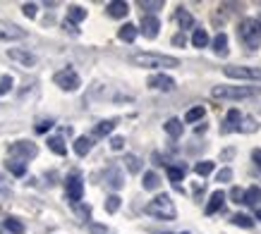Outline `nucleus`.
I'll return each instance as SVG.
<instances>
[{
  "label": "nucleus",
  "instance_id": "c756f323",
  "mask_svg": "<svg viewBox=\"0 0 261 234\" xmlns=\"http://www.w3.org/2000/svg\"><path fill=\"white\" fill-rule=\"evenodd\" d=\"M144 189H149V191H153V189H159V184H161V180H159V174L156 172H146L144 174Z\"/></svg>",
  "mask_w": 261,
  "mask_h": 234
},
{
  "label": "nucleus",
  "instance_id": "1a4fd4ad",
  "mask_svg": "<svg viewBox=\"0 0 261 234\" xmlns=\"http://www.w3.org/2000/svg\"><path fill=\"white\" fill-rule=\"evenodd\" d=\"M8 57L10 60H15V63H19L22 67H34V65L39 63V57H36V55L29 53V50H22V48H10Z\"/></svg>",
  "mask_w": 261,
  "mask_h": 234
},
{
  "label": "nucleus",
  "instance_id": "4c0bfd02",
  "mask_svg": "<svg viewBox=\"0 0 261 234\" xmlns=\"http://www.w3.org/2000/svg\"><path fill=\"white\" fill-rule=\"evenodd\" d=\"M22 10H24V15L29 17V19H34V17H36V5H34V3H24Z\"/></svg>",
  "mask_w": 261,
  "mask_h": 234
},
{
  "label": "nucleus",
  "instance_id": "473e14b6",
  "mask_svg": "<svg viewBox=\"0 0 261 234\" xmlns=\"http://www.w3.org/2000/svg\"><path fill=\"white\" fill-rule=\"evenodd\" d=\"M206 115V108H201V105H197V108H192L187 115H185V122H199L201 117Z\"/></svg>",
  "mask_w": 261,
  "mask_h": 234
},
{
  "label": "nucleus",
  "instance_id": "cd10ccee",
  "mask_svg": "<svg viewBox=\"0 0 261 234\" xmlns=\"http://www.w3.org/2000/svg\"><path fill=\"white\" fill-rule=\"evenodd\" d=\"M230 222L238 227H245V229H249V227H254V220L249 218V215H245V213H238V215H232L230 218Z\"/></svg>",
  "mask_w": 261,
  "mask_h": 234
},
{
  "label": "nucleus",
  "instance_id": "b1692460",
  "mask_svg": "<svg viewBox=\"0 0 261 234\" xmlns=\"http://www.w3.org/2000/svg\"><path fill=\"white\" fill-rule=\"evenodd\" d=\"M177 24H180V29H192V26H194V17L185 8H180L177 10Z\"/></svg>",
  "mask_w": 261,
  "mask_h": 234
},
{
  "label": "nucleus",
  "instance_id": "0eeeda50",
  "mask_svg": "<svg viewBox=\"0 0 261 234\" xmlns=\"http://www.w3.org/2000/svg\"><path fill=\"white\" fill-rule=\"evenodd\" d=\"M225 77L261 81V67H240V65H230V67H225Z\"/></svg>",
  "mask_w": 261,
  "mask_h": 234
},
{
  "label": "nucleus",
  "instance_id": "c03bdc74",
  "mask_svg": "<svg viewBox=\"0 0 261 234\" xmlns=\"http://www.w3.org/2000/svg\"><path fill=\"white\" fill-rule=\"evenodd\" d=\"M252 160H254V165H256V167H261V149H254L252 151Z\"/></svg>",
  "mask_w": 261,
  "mask_h": 234
},
{
  "label": "nucleus",
  "instance_id": "ddd939ff",
  "mask_svg": "<svg viewBox=\"0 0 261 234\" xmlns=\"http://www.w3.org/2000/svg\"><path fill=\"white\" fill-rule=\"evenodd\" d=\"M223 206H225V194L218 189V191H214V194H211V198H208V203H206V215H214V213H218Z\"/></svg>",
  "mask_w": 261,
  "mask_h": 234
},
{
  "label": "nucleus",
  "instance_id": "72a5a7b5",
  "mask_svg": "<svg viewBox=\"0 0 261 234\" xmlns=\"http://www.w3.org/2000/svg\"><path fill=\"white\" fill-rule=\"evenodd\" d=\"M125 163H127V170L135 172V174H137L139 170H142V160H139L137 156H127V158H125Z\"/></svg>",
  "mask_w": 261,
  "mask_h": 234
},
{
  "label": "nucleus",
  "instance_id": "c85d7f7f",
  "mask_svg": "<svg viewBox=\"0 0 261 234\" xmlns=\"http://www.w3.org/2000/svg\"><path fill=\"white\" fill-rule=\"evenodd\" d=\"M166 132L170 134V136H173V139H177V136H182V122L180 120H168L166 122Z\"/></svg>",
  "mask_w": 261,
  "mask_h": 234
},
{
  "label": "nucleus",
  "instance_id": "39448f33",
  "mask_svg": "<svg viewBox=\"0 0 261 234\" xmlns=\"http://www.w3.org/2000/svg\"><path fill=\"white\" fill-rule=\"evenodd\" d=\"M53 81H56L63 91H77V89H80V74L72 70V67H65V70L56 72Z\"/></svg>",
  "mask_w": 261,
  "mask_h": 234
},
{
  "label": "nucleus",
  "instance_id": "f257e3e1",
  "mask_svg": "<svg viewBox=\"0 0 261 234\" xmlns=\"http://www.w3.org/2000/svg\"><path fill=\"white\" fill-rule=\"evenodd\" d=\"M132 65L144 67V70H163V67H180L177 57L170 55H161V53H132L127 57Z\"/></svg>",
  "mask_w": 261,
  "mask_h": 234
},
{
  "label": "nucleus",
  "instance_id": "6e6552de",
  "mask_svg": "<svg viewBox=\"0 0 261 234\" xmlns=\"http://www.w3.org/2000/svg\"><path fill=\"white\" fill-rule=\"evenodd\" d=\"M36 153H39V149L34 146L32 141H17V143L10 146V156L22 158V163L24 160H29V158H36Z\"/></svg>",
  "mask_w": 261,
  "mask_h": 234
},
{
  "label": "nucleus",
  "instance_id": "4be33fe9",
  "mask_svg": "<svg viewBox=\"0 0 261 234\" xmlns=\"http://www.w3.org/2000/svg\"><path fill=\"white\" fill-rule=\"evenodd\" d=\"M106 182H108L113 189H120L122 184H125V182H122V174H120L118 167H111V170L106 172Z\"/></svg>",
  "mask_w": 261,
  "mask_h": 234
},
{
  "label": "nucleus",
  "instance_id": "2f4dec72",
  "mask_svg": "<svg viewBox=\"0 0 261 234\" xmlns=\"http://www.w3.org/2000/svg\"><path fill=\"white\" fill-rule=\"evenodd\" d=\"M214 167L216 165L211 163V160H201V163L194 165V172H197L199 177H206V174H211V172H214Z\"/></svg>",
  "mask_w": 261,
  "mask_h": 234
},
{
  "label": "nucleus",
  "instance_id": "4468645a",
  "mask_svg": "<svg viewBox=\"0 0 261 234\" xmlns=\"http://www.w3.org/2000/svg\"><path fill=\"white\" fill-rule=\"evenodd\" d=\"M242 203L245 206H256L259 208V203H261V187H249L242 194Z\"/></svg>",
  "mask_w": 261,
  "mask_h": 234
},
{
  "label": "nucleus",
  "instance_id": "dca6fc26",
  "mask_svg": "<svg viewBox=\"0 0 261 234\" xmlns=\"http://www.w3.org/2000/svg\"><path fill=\"white\" fill-rule=\"evenodd\" d=\"M127 12H129V5L122 3V0H120V3H108V15L115 17V19H122Z\"/></svg>",
  "mask_w": 261,
  "mask_h": 234
},
{
  "label": "nucleus",
  "instance_id": "f3484780",
  "mask_svg": "<svg viewBox=\"0 0 261 234\" xmlns=\"http://www.w3.org/2000/svg\"><path fill=\"white\" fill-rule=\"evenodd\" d=\"M185 174H187V167H185V165H170V167H168V177H170V182H173L175 187H177V182L185 180Z\"/></svg>",
  "mask_w": 261,
  "mask_h": 234
},
{
  "label": "nucleus",
  "instance_id": "f704fd0d",
  "mask_svg": "<svg viewBox=\"0 0 261 234\" xmlns=\"http://www.w3.org/2000/svg\"><path fill=\"white\" fill-rule=\"evenodd\" d=\"M120 208V196H108V198H106V211L108 213H115Z\"/></svg>",
  "mask_w": 261,
  "mask_h": 234
},
{
  "label": "nucleus",
  "instance_id": "aec40b11",
  "mask_svg": "<svg viewBox=\"0 0 261 234\" xmlns=\"http://www.w3.org/2000/svg\"><path fill=\"white\" fill-rule=\"evenodd\" d=\"M87 19V10L80 8V5H72L70 10H67V22L74 24V22H84Z\"/></svg>",
  "mask_w": 261,
  "mask_h": 234
},
{
  "label": "nucleus",
  "instance_id": "58836bf2",
  "mask_svg": "<svg viewBox=\"0 0 261 234\" xmlns=\"http://www.w3.org/2000/svg\"><path fill=\"white\" fill-rule=\"evenodd\" d=\"M50 127H53V120H41L39 125H36V132H39V134H46Z\"/></svg>",
  "mask_w": 261,
  "mask_h": 234
},
{
  "label": "nucleus",
  "instance_id": "5701e85b",
  "mask_svg": "<svg viewBox=\"0 0 261 234\" xmlns=\"http://www.w3.org/2000/svg\"><path fill=\"white\" fill-rule=\"evenodd\" d=\"M192 46L194 48L208 46V34H206V29H194V34H192Z\"/></svg>",
  "mask_w": 261,
  "mask_h": 234
},
{
  "label": "nucleus",
  "instance_id": "ea45409f",
  "mask_svg": "<svg viewBox=\"0 0 261 234\" xmlns=\"http://www.w3.org/2000/svg\"><path fill=\"white\" fill-rule=\"evenodd\" d=\"M139 8H144V10H149V12H153V10H159V8H163V3H146V0H142L139 3Z\"/></svg>",
  "mask_w": 261,
  "mask_h": 234
},
{
  "label": "nucleus",
  "instance_id": "6ab92c4d",
  "mask_svg": "<svg viewBox=\"0 0 261 234\" xmlns=\"http://www.w3.org/2000/svg\"><path fill=\"white\" fill-rule=\"evenodd\" d=\"M214 53L221 55V57H225V55H228V36H225L223 32L214 39Z\"/></svg>",
  "mask_w": 261,
  "mask_h": 234
},
{
  "label": "nucleus",
  "instance_id": "37998d69",
  "mask_svg": "<svg viewBox=\"0 0 261 234\" xmlns=\"http://www.w3.org/2000/svg\"><path fill=\"white\" fill-rule=\"evenodd\" d=\"M185 43H187V36H185V34H175L173 36V46H185Z\"/></svg>",
  "mask_w": 261,
  "mask_h": 234
},
{
  "label": "nucleus",
  "instance_id": "a18cd8bd",
  "mask_svg": "<svg viewBox=\"0 0 261 234\" xmlns=\"http://www.w3.org/2000/svg\"><path fill=\"white\" fill-rule=\"evenodd\" d=\"M256 220H261V208H256Z\"/></svg>",
  "mask_w": 261,
  "mask_h": 234
},
{
  "label": "nucleus",
  "instance_id": "f03ea898",
  "mask_svg": "<svg viewBox=\"0 0 261 234\" xmlns=\"http://www.w3.org/2000/svg\"><path fill=\"white\" fill-rule=\"evenodd\" d=\"M238 39L242 41V46L247 50H256L261 43V22L254 19V17H247L242 19L238 26Z\"/></svg>",
  "mask_w": 261,
  "mask_h": 234
},
{
  "label": "nucleus",
  "instance_id": "a19ab883",
  "mask_svg": "<svg viewBox=\"0 0 261 234\" xmlns=\"http://www.w3.org/2000/svg\"><path fill=\"white\" fill-rule=\"evenodd\" d=\"M122 146H125V139H122V136H113L111 139V149L113 151H122Z\"/></svg>",
  "mask_w": 261,
  "mask_h": 234
},
{
  "label": "nucleus",
  "instance_id": "393cba45",
  "mask_svg": "<svg viewBox=\"0 0 261 234\" xmlns=\"http://www.w3.org/2000/svg\"><path fill=\"white\" fill-rule=\"evenodd\" d=\"M48 149L53 151V153H58V156H65V153H67V146H65V141L60 139V136H50V139H48Z\"/></svg>",
  "mask_w": 261,
  "mask_h": 234
},
{
  "label": "nucleus",
  "instance_id": "e433bc0d",
  "mask_svg": "<svg viewBox=\"0 0 261 234\" xmlns=\"http://www.w3.org/2000/svg\"><path fill=\"white\" fill-rule=\"evenodd\" d=\"M232 180V170L230 167H223L218 174H216V182H230Z\"/></svg>",
  "mask_w": 261,
  "mask_h": 234
},
{
  "label": "nucleus",
  "instance_id": "79ce46f5",
  "mask_svg": "<svg viewBox=\"0 0 261 234\" xmlns=\"http://www.w3.org/2000/svg\"><path fill=\"white\" fill-rule=\"evenodd\" d=\"M242 194H245V191H240L238 187H235V189H230V198H232L235 203H242Z\"/></svg>",
  "mask_w": 261,
  "mask_h": 234
},
{
  "label": "nucleus",
  "instance_id": "a878e982",
  "mask_svg": "<svg viewBox=\"0 0 261 234\" xmlns=\"http://www.w3.org/2000/svg\"><path fill=\"white\" fill-rule=\"evenodd\" d=\"M240 120H242L240 110H230V112H228V127H225V132H238V129H240Z\"/></svg>",
  "mask_w": 261,
  "mask_h": 234
},
{
  "label": "nucleus",
  "instance_id": "2eb2a0df",
  "mask_svg": "<svg viewBox=\"0 0 261 234\" xmlns=\"http://www.w3.org/2000/svg\"><path fill=\"white\" fill-rule=\"evenodd\" d=\"M137 34H139V29H137L135 24H125V26H120L118 39H120V41H125V43H132V41L137 39Z\"/></svg>",
  "mask_w": 261,
  "mask_h": 234
},
{
  "label": "nucleus",
  "instance_id": "7c9ffc66",
  "mask_svg": "<svg viewBox=\"0 0 261 234\" xmlns=\"http://www.w3.org/2000/svg\"><path fill=\"white\" fill-rule=\"evenodd\" d=\"M8 170L15 174V177H24L27 174V165L22 160H8Z\"/></svg>",
  "mask_w": 261,
  "mask_h": 234
},
{
  "label": "nucleus",
  "instance_id": "9b49d317",
  "mask_svg": "<svg viewBox=\"0 0 261 234\" xmlns=\"http://www.w3.org/2000/svg\"><path fill=\"white\" fill-rule=\"evenodd\" d=\"M149 86L151 89H159V91H173L175 79L168 77V74H153V77H149Z\"/></svg>",
  "mask_w": 261,
  "mask_h": 234
},
{
  "label": "nucleus",
  "instance_id": "7ed1b4c3",
  "mask_svg": "<svg viewBox=\"0 0 261 234\" xmlns=\"http://www.w3.org/2000/svg\"><path fill=\"white\" fill-rule=\"evenodd\" d=\"M146 215H151V218H159V220H175L177 218V211H175V203L173 198L168 194H159L153 201L146 203Z\"/></svg>",
  "mask_w": 261,
  "mask_h": 234
},
{
  "label": "nucleus",
  "instance_id": "412c9836",
  "mask_svg": "<svg viewBox=\"0 0 261 234\" xmlns=\"http://www.w3.org/2000/svg\"><path fill=\"white\" fill-rule=\"evenodd\" d=\"M115 125H118L115 120H103V122H98V125L94 127V134L96 136H108V134L115 129Z\"/></svg>",
  "mask_w": 261,
  "mask_h": 234
},
{
  "label": "nucleus",
  "instance_id": "49530a36",
  "mask_svg": "<svg viewBox=\"0 0 261 234\" xmlns=\"http://www.w3.org/2000/svg\"><path fill=\"white\" fill-rule=\"evenodd\" d=\"M180 234H190V232H180Z\"/></svg>",
  "mask_w": 261,
  "mask_h": 234
},
{
  "label": "nucleus",
  "instance_id": "9d476101",
  "mask_svg": "<svg viewBox=\"0 0 261 234\" xmlns=\"http://www.w3.org/2000/svg\"><path fill=\"white\" fill-rule=\"evenodd\" d=\"M27 36L24 29H19L12 22H0V41H22Z\"/></svg>",
  "mask_w": 261,
  "mask_h": 234
},
{
  "label": "nucleus",
  "instance_id": "20e7f679",
  "mask_svg": "<svg viewBox=\"0 0 261 234\" xmlns=\"http://www.w3.org/2000/svg\"><path fill=\"white\" fill-rule=\"evenodd\" d=\"M214 98H223V101H242V98H254L261 94L259 86H216Z\"/></svg>",
  "mask_w": 261,
  "mask_h": 234
},
{
  "label": "nucleus",
  "instance_id": "a211bd4d",
  "mask_svg": "<svg viewBox=\"0 0 261 234\" xmlns=\"http://www.w3.org/2000/svg\"><path fill=\"white\" fill-rule=\"evenodd\" d=\"M91 146H94V141L89 139V136H80V139L74 141V153L84 158L89 151H91Z\"/></svg>",
  "mask_w": 261,
  "mask_h": 234
},
{
  "label": "nucleus",
  "instance_id": "f8f14e48",
  "mask_svg": "<svg viewBox=\"0 0 261 234\" xmlns=\"http://www.w3.org/2000/svg\"><path fill=\"white\" fill-rule=\"evenodd\" d=\"M159 29H161V22L153 15H146L142 19V34L146 39H156V36H159Z\"/></svg>",
  "mask_w": 261,
  "mask_h": 234
},
{
  "label": "nucleus",
  "instance_id": "423d86ee",
  "mask_svg": "<svg viewBox=\"0 0 261 234\" xmlns=\"http://www.w3.org/2000/svg\"><path fill=\"white\" fill-rule=\"evenodd\" d=\"M65 194H67V198H70L72 203L82 201V196H84V180H82L80 172H72L70 177H67V182H65Z\"/></svg>",
  "mask_w": 261,
  "mask_h": 234
},
{
  "label": "nucleus",
  "instance_id": "bb28decb",
  "mask_svg": "<svg viewBox=\"0 0 261 234\" xmlns=\"http://www.w3.org/2000/svg\"><path fill=\"white\" fill-rule=\"evenodd\" d=\"M3 227H5L10 234H24V225L17 218H8L5 222H3Z\"/></svg>",
  "mask_w": 261,
  "mask_h": 234
},
{
  "label": "nucleus",
  "instance_id": "c9c22d12",
  "mask_svg": "<svg viewBox=\"0 0 261 234\" xmlns=\"http://www.w3.org/2000/svg\"><path fill=\"white\" fill-rule=\"evenodd\" d=\"M10 89H12V77L5 74V77H0V96L10 94Z\"/></svg>",
  "mask_w": 261,
  "mask_h": 234
}]
</instances>
